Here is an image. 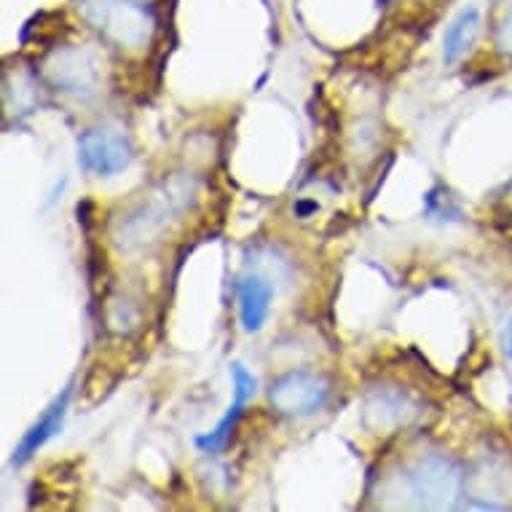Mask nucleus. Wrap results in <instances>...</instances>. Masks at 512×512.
Returning a JSON list of instances; mask_svg holds the SVG:
<instances>
[{"label":"nucleus","mask_w":512,"mask_h":512,"mask_svg":"<svg viewBox=\"0 0 512 512\" xmlns=\"http://www.w3.org/2000/svg\"><path fill=\"white\" fill-rule=\"evenodd\" d=\"M84 17L126 46L143 43L151 30L148 11L132 0H84Z\"/></svg>","instance_id":"nucleus-1"},{"label":"nucleus","mask_w":512,"mask_h":512,"mask_svg":"<svg viewBox=\"0 0 512 512\" xmlns=\"http://www.w3.org/2000/svg\"><path fill=\"white\" fill-rule=\"evenodd\" d=\"M328 397V381L309 370H293V373L277 378L269 389L271 405L285 416H311L325 408Z\"/></svg>","instance_id":"nucleus-2"},{"label":"nucleus","mask_w":512,"mask_h":512,"mask_svg":"<svg viewBox=\"0 0 512 512\" xmlns=\"http://www.w3.org/2000/svg\"><path fill=\"white\" fill-rule=\"evenodd\" d=\"M411 488L421 507H451L462 488V472L445 456H427L411 472Z\"/></svg>","instance_id":"nucleus-3"},{"label":"nucleus","mask_w":512,"mask_h":512,"mask_svg":"<svg viewBox=\"0 0 512 512\" xmlns=\"http://www.w3.org/2000/svg\"><path fill=\"white\" fill-rule=\"evenodd\" d=\"M78 164L89 175H118L132 164V145L124 135L94 129L78 140Z\"/></svg>","instance_id":"nucleus-4"},{"label":"nucleus","mask_w":512,"mask_h":512,"mask_svg":"<svg viewBox=\"0 0 512 512\" xmlns=\"http://www.w3.org/2000/svg\"><path fill=\"white\" fill-rule=\"evenodd\" d=\"M177 210H180V207H177V194H172V191H161V194L148 196V199L126 218V244L148 242L153 234H159L161 228L167 226L169 215Z\"/></svg>","instance_id":"nucleus-5"},{"label":"nucleus","mask_w":512,"mask_h":512,"mask_svg":"<svg viewBox=\"0 0 512 512\" xmlns=\"http://www.w3.org/2000/svg\"><path fill=\"white\" fill-rule=\"evenodd\" d=\"M231 376H234V403H231L228 413L220 419V424L212 429L210 435L196 437V445H199L202 451H210V454H215V451H220V448L226 445L231 429H234V424L239 421V416H242V408L247 405V400L255 395V387H258L255 376L244 368L242 362H234V365H231Z\"/></svg>","instance_id":"nucleus-6"},{"label":"nucleus","mask_w":512,"mask_h":512,"mask_svg":"<svg viewBox=\"0 0 512 512\" xmlns=\"http://www.w3.org/2000/svg\"><path fill=\"white\" fill-rule=\"evenodd\" d=\"M70 395H73V392H70L68 387L62 395L57 397V400H54V403L49 405V411L43 413L41 421H38V424H35L25 437H22V443H19L17 451H14V459H11L17 467L19 464L30 462V459L41 451L43 445L49 443L51 437L57 435L59 429H62V421H65V413H68V405H70Z\"/></svg>","instance_id":"nucleus-7"},{"label":"nucleus","mask_w":512,"mask_h":512,"mask_svg":"<svg viewBox=\"0 0 512 512\" xmlns=\"http://www.w3.org/2000/svg\"><path fill=\"white\" fill-rule=\"evenodd\" d=\"M274 290L266 279L247 277L239 282V319L247 333H258L266 325Z\"/></svg>","instance_id":"nucleus-8"},{"label":"nucleus","mask_w":512,"mask_h":512,"mask_svg":"<svg viewBox=\"0 0 512 512\" xmlns=\"http://www.w3.org/2000/svg\"><path fill=\"white\" fill-rule=\"evenodd\" d=\"M480 25L483 17L475 6H467L454 17V22L448 25L443 35V62L445 65H456L459 59L472 49V43L478 41Z\"/></svg>","instance_id":"nucleus-9"},{"label":"nucleus","mask_w":512,"mask_h":512,"mask_svg":"<svg viewBox=\"0 0 512 512\" xmlns=\"http://www.w3.org/2000/svg\"><path fill=\"white\" fill-rule=\"evenodd\" d=\"M51 78L54 84L62 86V92L86 94L92 92L97 73H94L92 59L81 54V51H65L57 59V68H51Z\"/></svg>","instance_id":"nucleus-10"},{"label":"nucleus","mask_w":512,"mask_h":512,"mask_svg":"<svg viewBox=\"0 0 512 512\" xmlns=\"http://www.w3.org/2000/svg\"><path fill=\"white\" fill-rule=\"evenodd\" d=\"M499 46L512 54V6L507 11V17H504L502 27H499Z\"/></svg>","instance_id":"nucleus-11"}]
</instances>
